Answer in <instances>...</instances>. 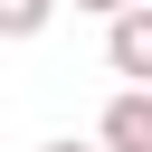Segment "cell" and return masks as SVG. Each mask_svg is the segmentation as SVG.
<instances>
[{
	"instance_id": "3957f363",
	"label": "cell",
	"mask_w": 152,
	"mask_h": 152,
	"mask_svg": "<svg viewBox=\"0 0 152 152\" xmlns=\"http://www.w3.org/2000/svg\"><path fill=\"white\" fill-rule=\"evenodd\" d=\"M57 19V0H0V38H38Z\"/></svg>"
},
{
	"instance_id": "6da1fadb",
	"label": "cell",
	"mask_w": 152,
	"mask_h": 152,
	"mask_svg": "<svg viewBox=\"0 0 152 152\" xmlns=\"http://www.w3.org/2000/svg\"><path fill=\"white\" fill-rule=\"evenodd\" d=\"M104 66H114V76H133V86L152 76V10H142V0H133V10H114V28H104Z\"/></svg>"
},
{
	"instance_id": "7a4b0ae2",
	"label": "cell",
	"mask_w": 152,
	"mask_h": 152,
	"mask_svg": "<svg viewBox=\"0 0 152 152\" xmlns=\"http://www.w3.org/2000/svg\"><path fill=\"white\" fill-rule=\"evenodd\" d=\"M104 152H152V86H124L104 104Z\"/></svg>"
},
{
	"instance_id": "5b68a950",
	"label": "cell",
	"mask_w": 152,
	"mask_h": 152,
	"mask_svg": "<svg viewBox=\"0 0 152 152\" xmlns=\"http://www.w3.org/2000/svg\"><path fill=\"white\" fill-rule=\"evenodd\" d=\"M38 152H95V142H38Z\"/></svg>"
},
{
	"instance_id": "277c9868",
	"label": "cell",
	"mask_w": 152,
	"mask_h": 152,
	"mask_svg": "<svg viewBox=\"0 0 152 152\" xmlns=\"http://www.w3.org/2000/svg\"><path fill=\"white\" fill-rule=\"evenodd\" d=\"M76 10H95V19H114V10H133V0H76Z\"/></svg>"
}]
</instances>
